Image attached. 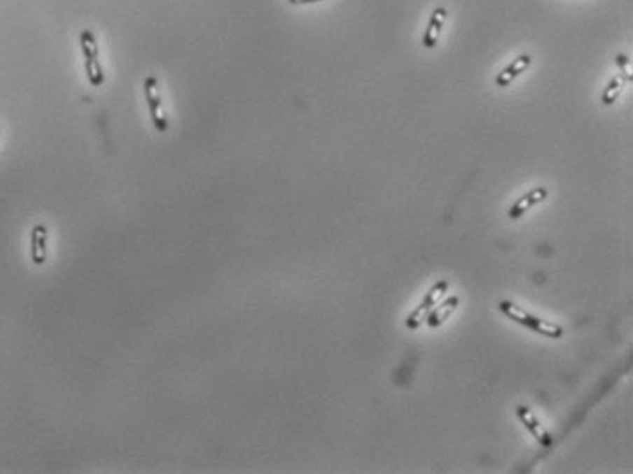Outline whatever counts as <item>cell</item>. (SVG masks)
Wrapping results in <instances>:
<instances>
[{"mask_svg": "<svg viewBox=\"0 0 633 474\" xmlns=\"http://www.w3.org/2000/svg\"><path fill=\"white\" fill-rule=\"evenodd\" d=\"M499 308L504 312L506 316L511 321H515L518 325L527 326V329L535 330V332H538V334L542 336H548V338H562V334H564L562 326L555 325L551 321H545L541 319V317L533 316V314L526 312L524 308L517 307V305L511 301H502L499 305Z\"/></svg>", "mask_w": 633, "mask_h": 474, "instance_id": "cell-1", "label": "cell"}, {"mask_svg": "<svg viewBox=\"0 0 633 474\" xmlns=\"http://www.w3.org/2000/svg\"><path fill=\"white\" fill-rule=\"evenodd\" d=\"M81 50H83L84 55V68H86V75H88V80L92 86H101L104 82V71H102L101 61H99V44L97 38L90 29H83L81 31Z\"/></svg>", "mask_w": 633, "mask_h": 474, "instance_id": "cell-2", "label": "cell"}, {"mask_svg": "<svg viewBox=\"0 0 633 474\" xmlns=\"http://www.w3.org/2000/svg\"><path fill=\"white\" fill-rule=\"evenodd\" d=\"M144 97H146V103H148L150 117H152V124L155 126V130L165 134L168 130V117L165 113V108H162L161 93H159V80L158 77L148 75L144 79Z\"/></svg>", "mask_w": 633, "mask_h": 474, "instance_id": "cell-3", "label": "cell"}, {"mask_svg": "<svg viewBox=\"0 0 633 474\" xmlns=\"http://www.w3.org/2000/svg\"><path fill=\"white\" fill-rule=\"evenodd\" d=\"M447 289H449V281H440V283H436L435 287L429 290V294L426 296V299H424V301H422L420 305L415 308V312H412L411 316L407 317V321H405L407 329H418V326H420L422 323L427 319V316L431 314V310H433V308H435L436 305L442 301V299H444Z\"/></svg>", "mask_w": 633, "mask_h": 474, "instance_id": "cell-4", "label": "cell"}, {"mask_svg": "<svg viewBox=\"0 0 633 474\" xmlns=\"http://www.w3.org/2000/svg\"><path fill=\"white\" fill-rule=\"evenodd\" d=\"M517 414H518V418H520V422H522L524 425L529 429V433L536 438V442L541 443V445L550 447L551 443H553V438H551V434L548 433L544 425L536 419V416L533 414V410L529 409V407H526V405H520V407L517 409Z\"/></svg>", "mask_w": 633, "mask_h": 474, "instance_id": "cell-5", "label": "cell"}, {"mask_svg": "<svg viewBox=\"0 0 633 474\" xmlns=\"http://www.w3.org/2000/svg\"><path fill=\"white\" fill-rule=\"evenodd\" d=\"M447 20V10L445 8H436L431 15L429 22H427V28L424 31V37H422V44L426 48H435L438 44L440 33L444 29V24Z\"/></svg>", "mask_w": 633, "mask_h": 474, "instance_id": "cell-6", "label": "cell"}, {"mask_svg": "<svg viewBox=\"0 0 633 474\" xmlns=\"http://www.w3.org/2000/svg\"><path fill=\"white\" fill-rule=\"evenodd\" d=\"M545 197H548V190H545L544 186H541V188H533L531 192H527L526 196L520 197V199H518L517 203L511 206V208H509L508 215L511 219L522 217L527 210H531L535 205H541Z\"/></svg>", "mask_w": 633, "mask_h": 474, "instance_id": "cell-7", "label": "cell"}, {"mask_svg": "<svg viewBox=\"0 0 633 474\" xmlns=\"http://www.w3.org/2000/svg\"><path fill=\"white\" fill-rule=\"evenodd\" d=\"M529 64H531V57L526 55V53H524V55H518L517 59L511 62V64L506 66L504 70L496 75V80H495L496 86H499V88H506V86H509V84L517 79L518 75H522L524 71L529 68Z\"/></svg>", "mask_w": 633, "mask_h": 474, "instance_id": "cell-8", "label": "cell"}, {"mask_svg": "<svg viewBox=\"0 0 633 474\" xmlns=\"http://www.w3.org/2000/svg\"><path fill=\"white\" fill-rule=\"evenodd\" d=\"M48 230L44 224H35L32 230V261L44 265L48 257Z\"/></svg>", "mask_w": 633, "mask_h": 474, "instance_id": "cell-9", "label": "cell"}, {"mask_svg": "<svg viewBox=\"0 0 633 474\" xmlns=\"http://www.w3.org/2000/svg\"><path fill=\"white\" fill-rule=\"evenodd\" d=\"M458 303H460V298H458V296H451V298H447L445 301L438 303V305L431 310V314L426 319L427 323H429V326L436 329V326L444 325L445 321L453 316V312L457 310Z\"/></svg>", "mask_w": 633, "mask_h": 474, "instance_id": "cell-10", "label": "cell"}, {"mask_svg": "<svg viewBox=\"0 0 633 474\" xmlns=\"http://www.w3.org/2000/svg\"><path fill=\"white\" fill-rule=\"evenodd\" d=\"M626 82H628V80L624 79L622 75H615L613 79H611L610 82H608V86H606L604 93H602V104H606V106H610V104H613L615 101L619 99L620 93H622V89H624V86H626Z\"/></svg>", "mask_w": 633, "mask_h": 474, "instance_id": "cell-11", "label": "cell"}, {"mask_svg": "<svg viewBox=\"0 0 633 474\" xmlns=\"http://www.w3.org/2000/svg\"><path fill=\"white\" fill-rule=\"evenodd\" d=\"M617 64H619L620 71H622L624 79L632 80L633 71H632V61H629V57L624 55V53H619V55H617Z\"/></svg>", "mask_w": 633, "mask_h": 474, "instance_id": "cell-12", "label": "cell"}, {"mask_svg": "<svg viewBox=\"0 0 633 474\" xmlns=\"http://www.w3.org/2000/svg\"><path fill=\"white\" fill-rule=\"evenodd\" d=\"M291 4H314V2H321V0H288Z\"/></svg>", "mask_w": 633, "mask_h": 474, "instance_id": "cell-13", "label": "cell"}]
</instances>
